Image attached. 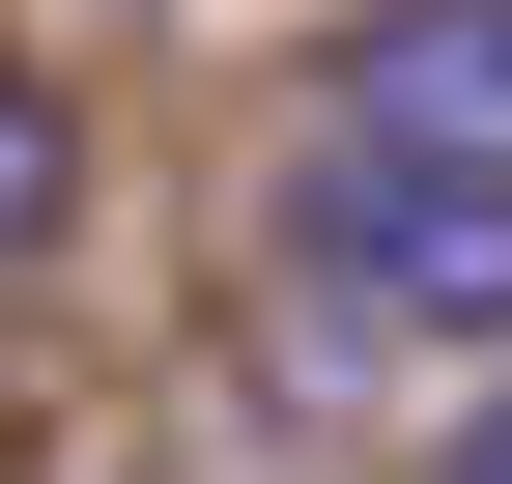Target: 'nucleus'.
I'll list each match as a JSON object with an SVG mask.
<instances>
[{"instance_id":"1","label":"nucleus","mask_w":512,"mask_h":484,"mask_svg":"<svg viewBox=\"0 0 512 484\" xmlns=\"http://www.w3.org/2000/svg\"><path fill=\"white\" fill-rule=\"evenodd\" d=\"M256 257H285V342H342V371H512V143H370V114H285V200H256Z\"/></svg>"},{"instance_id":"2","label":"nucleus","mask_w":512,"mask_h":484,"mask_svg":"<svg viewBox=\"0 0 512 484\" xmlns=\"http://www.w3.org/2000/svg\"><path fill=\"white\" fill-rule=\"evenodd\" d=\"M313 114H370V143H512V0H342V29H313Z\"/></svg>"},{"instance_id":"3","label":"nucleus","mask_w":512,"mask_h":484,"mask_svg":"<svg viewBox=\"0 0 512 484\" xmlns=\"http://www.w3.org/2000/svg\"><path fill=\"white\" fill-rule=\"evenodd\" d=\"M57 228H86V114H57V86H29V57H0V285H29V257H57Z\"/></svg>"},{"instance_id":"4","label":"nucleus","mask_w":512,"mask_h":484,"mask_svg":"<svg viewBox=\"0 0 512 484\" xmlns=\"http://www.w3.org/2000/svg\"><path fill=\"white\" fill-rule=\"evenodd\" d=\"M456 484H512V371H484V428H456Z\"/></svg>"}]
</instances>
